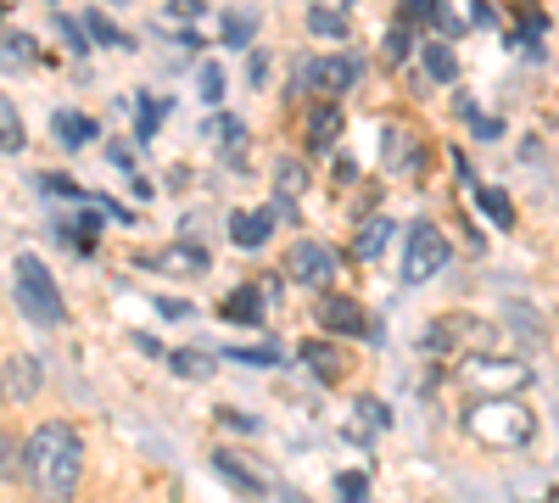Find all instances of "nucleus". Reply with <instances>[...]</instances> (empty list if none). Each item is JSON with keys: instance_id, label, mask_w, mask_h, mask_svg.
<instances>
[{"instance_id": "f8f14e48", "label": "nucleus", "mask_w": 559, "mask_h": 503, "mask_svg": "<svg viewBox=\"0 0 559 503\" xmlns=\"http://www.w3.org/2000/svg\"><path fill=\"white\" fill-rule=\"evenodd\" d=\"M218 313L229 319V325H252V319H263V291H258V286H241V291H229Z\"/></svg>"}, {"instance_id": "5701e85b", "label": "nucleus", "mask_w": 559, "mask_h": 503, "mask_svg": "<svg viewBox=\"0 0 559 503\" xmlns=\"http://www.w3.org/2000/svg\"><path fill=\"white\" fill-rule=\"evenodd\" d=\"M73 218H79V224H73V230H62V236H68L79 252H90V247H96V236H102V224L90 218V213H73Z\"/></svg>"}, {"instance_id": "412c9836", "label": "nucleus", "mask_w": 559, "mask_h": 503, "mask_svg": "<svg viewBox=\"0 0 559 503\" xmlns=\"http://www.w3.org/2000/svg\"><path fill=\"white\" fill-rule=\"evenodd\" d=\"M157 268H191V274H202V268H207V258H202L197 247H174V252H163V258H157Z\"/></svg>"}, {"instance_id": "6ab92c4d", "label": "nucleus", "mask_w": 559, "mask_h": 503, "mask_svg": "<svg viewBox=\"0 0 559 503\" xmlns=\"http://www.w3.org/2000/svg\"><path fill=\"white\" fill-rule=\"evenodd\" d=\"M57 141L62 146H84L90 141V118L84 112H57Z\"/></svg>"}, {"instance_id": "4c0bfd02", "label": "nucleus", "mask_w": 559, "mask_h": 503, "mask_svg": "<svg viewBox=\"0 0 559 503\" xmlns=\"http://www.w3.org/2000/svg\"><path fill=\"white\" fill-rule=\"evenodd\" d=\"M157 308H163V313H168V319H185V313H191V308H185V302H174V297H163V302H157Z\"/></svg>"}, {"instance_id": "72a5a7b5", "label": "nucleus", "mask_w": 559, "mask_h": 503, "mask_svg": "<svg viewBox=\"0 0 559 503\" xmlns=\"http://www.w3.org/2000/svg\"><path fill=\"white\" fill-rule=\"evenodd\" d=\"M386 51H392V57H408V51H414V39H408V28H403V23L392 28V39H386Z\"/></svg>"}, {"instance_id": "f257e3e1", "label": "nucleus", "mask_w": 559, "mask_h": 503, "mask_svg": "<svg viewBox=\"0 0 559 503\" xmlns=\"http://www.w3.org/2000/svg\"><path fill=\"white\" fill-rule=\"evenodd\" d=\"M23 481L34 503H73L84 481V436L68 420H45L23 442Z\"/></svg>"}, {"instance_id": "7ed1b4c3", "label": "nucleus", "mask_w": 559, "mask_h": 503, "mask_svg": "<svg viewBox=\"0 0 559 503\" xmlns=\"http://www.w3.org/2000/svg\"><path fill=\"white\" fill-rule=\"evenodd\" d=\"M12 274H17V308L34 319V325H62L68 319V308H62V291H57V280H51V268H45L34 252H23L17 263H12Z\"/></svg>"}, {"instance_id": "b1692460", "label": "nucleus", "mask_w": 559, "mask_h": 503, "mask_svg": "<svg viewBox=\"0 0 559 503\" xmlns=\"http://www.w3.org/2000/svg\"><path fill=\"white\" fill-rule=\"evenodd\" d=\"M426 68H431V79H437V84H448V79L459 73V62H453L448 45H431V51H426Z\"/></svg>"}, {"instance_id": "a211bd4d", "label": "nucleus", "mask_w": 559, "mask_h": 503, "mask_svg": "<svg viewBox=\"0 0 559 503\" xmlns=\"http://www.w3.org/2000/svg\"><path fill=\"white\" fill-rule=\"evenodd\" d=\"M218 34H224V45H252V34H258V17H252V12H224Z\"/></svg>"}, {"instance_id": "c756f323", "label": "nucleus", "mask_w": 559, "mask_h": 503, "mask_svg": "<svg viewBox=\"0 0 559 503\" xmlns=\"http://www.w3.org/2000/svg\"><path fill=\"white\" fill-rule=\"evenodd\" d=\"M442 12V0H403V17L408 23H426V17H437Z\"/></svg>"}, {"instance_id": "2eb2a0df", "label": "nucleus", "mask_w": 559, "mask_h": 503, "mask_svg": "<svg viewBox=\"0 0 559 503\" xmlns=\"http://www.w3.org/2000/svg\"><path fill=\"white\" fill-rule=\"evenodd\" d=\"M28 146V134H23V118H17V107L7 101V96H0V152H7V157H17Z\"/></svg>"}, {"instance_id": "ddd939ff", "label": "nucleus", "mask_w": 559, "mask_h": 503, "mask_svg": "<svg viewBox=\"0 0 559 503\" xmlns=\"http://www.w3.org/2000/svg\"><path fill=\"white\" fill-rule=\"evenodd\" d=\"M392 230H397L392 218H364V230H358V241H353V247H358V258H364V263H376V258L386 252Z\"/></svg>"}, {"instance_id": "aec40b11", "label": "nucleus", "mask_w": 559, "mask_h": 503, "mask_svg": "<svg viewBox=\"0 0 559 503\" xmlns=\"http://www.w3.org/2000/svg\"><path fill=\"white\" fill-rule=\"evenodd\" d=\"M308 28H313V34L342 39V34H347V17H342V12H331V7H313V12H308Z\"/></svg>"}, {"instance_id": "9d476101", "label": "nucleus", "mask_w": 559, "mask_h": 503, "mask_svg": "<svg viewBox=\"0 0 559 503\" xmlns=\"http://www.w3.org/2000/svg\"><path fill=\"white\" fill-rule=\"evenodd\" d=\"M319 319H324V325H331L336 336H358V331H364V308H358L353 297H324Z\"/></svg>"}, {"instance_id": "423d86ee", "label": "nucleus", "mask_w": 559, "mask_h": 503, "mask_svg": "<svg viewBox=\"0 0 559 503\" xmlns=\"http://www.w3.org/2000/svg\"><path fill=\"white\" fill-rule=\"evenodd\" d=\"M286 274L297 286H331L336 280V252L319 247V241H297L292 258H286Z\"/></svg>"}, {"instance_id": "e433bc0d", "label": "nucleus", "mask_w": 559, "mask_h": 503, "mask_svg": "<svg viewBox=\"0 0 559 503\" xmlns=\"http://www.w3.org/2000/svg\"><path fill=\"white\" fill-rule=\"evenodd\" d=\"M202 12V0H174V7H168V17H197Z\"/></svg>"}, {"instance_id": "bb28decb", "label": "nucleus", "mask_w": 559, "mask_h": 503, "mask_svg": "<svg viewBox=\"0 0 559 503\" xmlns=\"http://www.w3.org/2000/svg\"><path fill=\"white\" fill-rule=\"evenodd\" d=\"M79 28H84V34H96L102 45H129V39H123V34H118V28H112V23H107L102 12H90V17L79 23Z\"/></svg>"}, {"instance_id": "c9c22d12", "label": "nucleus", "mask_w": 559, "mask_h": 503, "mask_svg": "<svg viewBox=\"0 0 559 503\" xmlns=\"http://www.w3.org/2000/svg\"><path fill=\"white\" fill-rule=\"evenodd\" d=\"M62 34H68V45H73V51H84V45H90V39H84V28H79L73 17H62Z\"/></svg>"}, {"instance_id": "a878e982", "label": "nucleus", "mask_w": 559, "mask_h": 503, "mask_svg": "<svg viewBox=\"0 0 559 503\" xmlns=\"http://www.w3.org/2000/svg\"><path fill=\"white\" fill-rule=\"evenodd\" d=\"M274 173H280L274 185H280V196H286V202H292V196H302V163H280Z\"/></svg>"}, {"instance_id": "2f4dec72", "label": "nucleus", "mask_w": 559, "mask_h": 503, "mask_svg": "<svg viewBox=\"0 0 559 503\" xmlns=\"http://www.w3.org/2000/svg\"><path fill=\"white\" fill-rule=\"evenodd\" d=\"M157 118H163V101H140V134H157Z\"/></svg>"}, {"instance_id": "f03ea898", "label": "nucleus", "mask_w": 559, "mask_h": 503, "mask_svg": "<svg viewBox=\"0 0 559 503\" xmlns=\"http://www.w3.org/2000/svg\"><path fill=\"white\" fill-rule=\"evenodd\" d=\"M464 431H471L476 442H487V447H532V436H537V415L526 403H515V397H481L471 415H464Z\"/></svg>"}, {"instance_id": "473e14b6", "label": "nucleus", "mask_w": 559, "mask_h": 503, "mask_svg": "<svg viewBox=\"0 0 559 503\" xmlns=\"http://www.w3.org/2000/svg\"><path fill=\"white\" fill-rule=\"evenodd\" d=\"M17 470V447H12V436L0 431V476H12Z\"/></svg>"}, {"instance_id": "20e7f679", "label": "nucleus", "mask_w": 559, "mask_h": 503, "mask_svg": "<svg viewBox=\"0 0 559 503\" xmlns=\"http://www.w3.org/2000/svg\"><path fill=\"white\" fill-rule=\"evenodd\" d=\"M459 381L471 386V392H481V397H509V392L532 386V363H521V358H492V352H471V358H464V370H459Z\"/></svg>"}, {"instance_id": "9b49d317", "label": "nucleus", "mask_w": 559, "mask_h": 503, "mask_svg": "<svg viewBox=\"0 0 559 503\" xmlns=\"http://www.w3.org/2000/svg\"><path fill=\"white\" fill-rule=\"evenodd\" d=\"M269 230H274V218L269 213H236V218H229V241H236V247H263L269 241Z\"/></svg>"}, {"instance_id": "7c9ffc66", "label": "nucleus", "mask_w": 559, "mask_h": 503, "mask_svg": "<svg viewBox=\"0 0 559 503\" xmlns=\"http://www.w3.org/2000/svg\"><path fill=\"white\" fill-rule=\"evenodd\" d=\"M229 352H236L241 363H280V352H274V342H269V347H229Z\"/></svg>"}, {"instance_id": "cd10ccee", "label": "nucleus", "mask_w": 559, "mask_h": 503, "mask_svg": "<svg viewBox=\"0 0 559 503\" xmlns=\"http://www.w3.org/2000/svg\"><path fill=\"white\" fill-rule=\"evenodd\" d=\"M197 89H202V101H218V96H224V68H218V62H207V68H202V79H197Z\"/></svg>"}, {"instance_id": "f3484780", "label": "nucleus", "mask_w": 559, "mask_h": 503, "mask_svg": "<svg viewBox=\"0 0 559 503\" xmlns=\"http://www.w3.org/2000/svg\"><path fill=\"white\" fill-rule=\"evenodd\" d=\"M302 358H308V370H319L324 381H342V358H336V347H331V342H308V347H302Z\"/></svg>"}, {"instance_id": "39448f33", "label": "nucleus", "mask_w": 559, "mask_h": 503, "mask_svg": "<svg viewBox=\"0 0 559 503\" xmlns=\"http://www.w3.org/2000/svg\"><path fill=\"white\" fill-rule=\"evenodd\" d=\"M442 263H448V236L437 230L431 218L408 224V241H403V286H426V280H437Z\"/></svg>"}, {"instance_id": "dca6fc26", "label": "nucleus", "mask_w": 559, "mask_h": 503, "mask_svg": "<svg viewBox=\"0 0 559 503\" xmlns=\"http://www.w3.org/2000/svg\"><path fill=\"white\" fill-rule=\"evenodd\" d=\"M213 465H218L229 481H236V492H247V498H258V492H263V476H258V470H247V465L236 459V453H213Z\"/></svg>"}, {"instance_id": "0eeeda50", "label": "nucleus", "mask_w": 559, "mask_h": 503, "mask_svg": "<svg viewBox=\"0 0 559 503\" xmlns=\"http://www.w3.org/2000/svg\"><path fill=\"white\" fill-rule=\"evenodd\" d=\"M297 79H302L308 89H324V96H342V89L358 84V62H353V57H319V62H302Z\"/></svg>"}, {"instance_id": "4468645a", "label": "nucleus", "mask_w": 559, "mask_h": 503, "mask_svg": "<svg viewBox=\"0 0 559 503\" xmlns=\"http://www.w3.org/2000/svg\"><path fill=\"white\" fill-rule=\"evenodd\" d=\"M39 62V45L28 34H0V68H34Z\"/></svg>"}, {"instance_id": "6e6552de", "label": "nucleus", "mask_w": 559, "mask_h": 503, "mask_svg": "<svg viewBox=\"0 0 559 503\" xmlns=\"http://www.w3.org/2000/svg\"><path fill=\"white\" fill-rule=\"evenodd\" d=\"M0 397H7V403L39 397V363H34L28 352H12L7 363H0Z\"/></svg>"}, {"instance_id": "393cba45", "label": "nucleus", "mask_w": 559, "mask_h": 503, "mask_svg": "<svg viewBox=\"0 0 559 503\" xmlns=\"http://www.w3.org/2000/svg\"><path fill=\"white\" fill-rule=\"evenodd\" d=\"M481 207L492 213L498 230H509V224H515V207H509V196H503V191H481Z\"/></svg>"}, {"instance_id": "f704fd0d", "label": "nucleus", "mask_w": 559, "mask_h": 503, "mask_svg": "<svg viewBox=\"0 0 559 503\" xmlns=\"http://www.w3.org/2000/svg\"><path fill=\"white\" fill-rule=\"evenodd\" d=\"M358 415H364L369 426H386V408H381V403H369V397L358 403Z\"/></svg>"}, {"instance_id": "4be33fe9", "label": "nucleus", "mask_w": 559, "mask_h": 503, "mask_svg": "<svg viewBox=\"0 0 559 503\" xmlns=\"http://www.w3.org/2000/svg\"><path fill=\"white\" fill-rule=\"evenodd\" d=\"M174 370L191 375V381H202V375H213V358H202L197 347H185V352H174Z\"/></svg>"}, {"instance_id": "1a4fd4ad", "label": "nucleus", "mask_w": 559, "mask_h": 503, "mask_svg": "<svg viewBox=\"0 0 559 503\" xmlns=\"http://www.w3.org/2000/svg\"><path fill=\"white\" fill-rule=\"evenodd\" d=\"M336 141H342V107H336V101H324V107L308 112V146L324 152V146H336Z\"/></svg>"}, {"instance_id": "c85d7f7f", "label": "nucleus", "mask_w": 559, "mask_h": 503, "mask_svg": "<svg viewBox=\"0 0 559 503\" xmlns=\"http://www.w3.org/2000/svg\"><path fill=\"white\" fill-rule=\"evenodd\" d=\"M336 492H342V503H364V498H369V481H364V476H353V470H347V476H342V481H336Z\"/></svg>"}]
</instances>
